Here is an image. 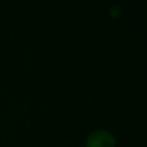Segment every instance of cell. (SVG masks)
<instances>
[{"instance_id":"6da1fadb","label":"cell","mask_w":147,"mask_h":147,"mask_svg":"<svg viewBox=\"0 0 147 147\" xmlns=\"http://www.w3.org/2000/svg\"><path fill=\"white\" fill-rule=\"evenodd\" d=\"M115 138L108 131H95L86 140V147H115Z\"/></svg>"},{"instance_id":"7a4b0ae2","label":"cell","mask_w":147,"mask_h":147,"mask_svg":"<svg viewBox=\"0 0 147 147\" xmlns=\"http://www.w3.org/2000/svg\"><path fill=\"white\" fill-rule=\"evenodd\" d=\"M119 7L118 6H113L111 8H110V10H109V14L113 16V17H117L118 15H119Z\"/></svg>"}]
</instances>
